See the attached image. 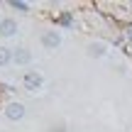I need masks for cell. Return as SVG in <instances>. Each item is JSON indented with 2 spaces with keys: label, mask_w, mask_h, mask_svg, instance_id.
Returning <instances> with one entry per match:
<instances>
[{
  "label": "cell",
  "mask_w": 132,
  "mask_h": 132,
  "mask_svg": "<svg viewBox=\"0 0 132 132\" xmlns=\"http://www.w3.org/2000/svg\"><path fill=\"white\" fill-rule=\"evenodd\" d=\"M12 86H7V83H0V93H12Z\"/></svg>",
  "instance_id": "9c48e42d"
},
{
  "label": "cell",
  "mask_w": 132,
  "mask_h": 132,
  "mask_svg": "<svg viewBox=\"0 0 132 132\" xmlns=\"http://www.w3.org/2000/svg\"><path fill=\"white\" fill-rule=\"evenodd\" d=\"M32 52L29 49H24V47H17V49H12V64L15 66H29L32 64Z\"/></svg>",
  "instance_id": "277c9868"
},
{
  "label": "cell",
  "mask_w": 132,
  "mask_h": 132,
  "mask_svg": "<svg viewBox=\"0 0 132 132\" xmlns=\"http://www.w3.org/2000/svg\"><path fill=\"white\" fill-rule=\"evenodd\" d=\"M86 52H88V56H93V59H103L105 54H108V47H105L103 42H90L88 47H86Z\"/></svg>",
  "instance_id": "8992f818"
},
{
  "label": "cell",
  "mask_w": 132,
  "mask_h": 132,
  "mask_svg": "<svg viewBox=\"0 0 132 132\" xmlns=\"http://www.w3.org/2000/svg\"><path fill=\"white\" fill-rule=\"evenodd\" d=\"M0 132H3V130H0Z\"/></svg>",
  "instance_id": "7c38bea8"
},
{
  "label": "cell",
  "mask_w": 132,
  "mask_h": 132,
  "mask_svg": "<svg viewBox=\"0 0 132 132\" xmlns=\"http://www.w3.org/2000/svg\"><path fill=\"white\" fill-rule=\"evenodd\" d=\"M49 132H66V127H64V125H54Z\"/></svg>",
  "instance_id": "30bf717a"
},
{
  "label": "cell",
  "mask_w": 132,
  "mask_h": 132,
  "mask_svg": "<svg viewBox=\"0 0 132 132\" xmlns=\"http://www.w3.org/2000/svg\"><path fill=\"white\" fill-rule=\"evenodd\" d=\"M22 86H24L27 93H39L42 86H44V78H42L39 71H27V73L22 76Z\"/></svg>",
  "instance_id": "6da1fadb"
},
{
  "label": "cell",
  "mask_w": 132,
  "mask_h": 132,
  "mask_svg": "<svg viewBox=\"0 0 132 132\" xmlns=\"http://www.w3.org/2000/svg\"><path fill=\"white\" fill-rule=\"evenodd\" d=\"M10 7H12V10H20V12H27L29 5H27V3H22V0H12V3H10Z\"/></svg>",
  "instance_id": "ba28073f"
},
{
  "label": "cell",
  "mask_w": 132,
  "mask_h": 132,
  "mask_svg": "<svg viewBox=\"0 0 132 132\" xmlns=\"http://www.w3.org/2000/svg\"><path fill=\"white\" fill-rule=\"evenodd\" d=\"M130 42H132V29H130Z\"/></svg>",
  "instance_id": "8fae6325"
},
{
  "label": "cell",
  "mask_w": 132,
  "mask_h": 132,
  "mask_svg": "<svg viewBox=\"0 0 132 132\" xmlns=\"http://www.w3.org/2000/svg\"><path fill=\"white\" fill-rule=\"evenodd\" d=\"M17 32H20L17 20H12V17H3V20H0V37L10 39V37H15Z\"/></svg>",
  "instance_id": "5b68a950"
},
{
  "label": "cell",
  "mask_w": 132,
  "mask_h": 132,
  "mask_svg": "<svg viewBox=\"0 0 132 132\" xmlns=\"http://www.w3.org/2000/svg\"><path fill=\"white\" fill-rule=\"evenodd\" d=\"M7 64H12V49L0 47V66H7Z\"/></svg>",
  "instance_id": "52a82bcc"
},
{
  "label": "cell",
  "mask_w": 132,
  "mask_h": 132,
  "mask_svg": "<svg viewBox=\"0 0 132 132\" xmlns=\"http://www.w3.org/2000/svg\"><path fill=\"white\" fill-rule=\"evenodd\" d=\"M24 115H27V108H24V103H20V100H12V103L5 105V118H7L10 122H20Z\"/></svg>",
  "instance_id": "7a4b0ae2"
},
{
  "label": "cell",
  "mask_w": 132,
  "mask_h": 132,
  "mask_svg": "<svg viewBox=\"0 0 132 132\" xmlns=\"http://www.w3.org/2000/svg\"><path fill=\"white\" fill-rule=\"evenodd\" d=\"M42 47L44 49H59L61 47V32H56V29H44L42 32Z\"/></svg>",
  "instance_id": "3957f363"
}]
</instances>
